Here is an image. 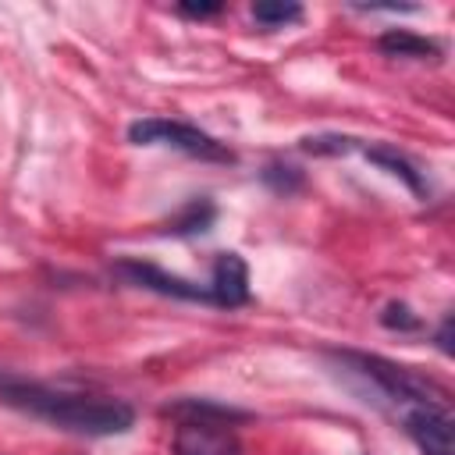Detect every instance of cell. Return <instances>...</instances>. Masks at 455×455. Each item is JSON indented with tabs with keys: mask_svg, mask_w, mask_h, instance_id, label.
I'll return each mask as SVG.
<instances>
[{
	"mask_svg": "<svg viewBox=\"0 0 455 455\" xmlns=\"http://www.w3.org/2000/svg\"><path fill=\"white\" fill-rule=\"evenodd\" d=\"M0 402L25 416L53 423L68 434H85V437H114V434L132 430L135 423V409L124 398L53 387L43 380L18 377L11 370H0Z\"/></svg>",
	"mask_w": 455,
	"mask_h": 455,
	"instance_id": "cell-1",
	"label": "cell"
},
{
	"mask_svg": "<svg viewBox=\"0 0 455 455\" xmlns=\"http://www.w3.org/2000/svg\"><path fill=\"white\" fill-rule=\"evenodd\" d=\"M164 412L178 419L171 451L174 455H242L235 423L245 416L210 398H178Z\"/></svg>",
	"mask_w": 455,
	"mask_h": 455,
	"instance_id": "cell-2",
	"label": "cell"
},
{
	"mask_svg": "<svg viewBox=\"0 0 455 455\" xmlns=\"http://www.w3.org/2000/svg\"><path fill=\"white\" fill-rule=\"evenodd\" d=\"M338 359H345V366L352 373H359L363 380H370V387L387 398L395 409L405 405H419V402H448V391L434 380H427L423 373L398 366L384 355H366V352H338Z\"/></svg>",
	"mask_w": 455,
	"mask_h": 455,
	"instance_id": "cell-3",
	"label": "cell"
},
{
	"mask_svg": "<svg viewBox=\"0 0 455 455\" xmlns=\"http://www.w3.org/2000/svg\"><path fill=\"white\" fill-rule=\"evenodd\" d=\"M128 142L135 146H171L185 156L206 160V164H235V153L213 139L210 132L188 124V121H174V117H142L128 124Z\"/></svg>",
	"mask_w": 455,
	"mask_h": 455,
	"instance_id": "cell-4",
	"label": "cell"
},
{
	"mask_svg": "<svg viewBox=\"0 0 455 455\" xmlns=\"http://www.w3.org/2000/svg\"><path fill=\"white\" fill-rule=\"evenodd\" d=\"M114 274L124 281V284H135V288H146V291H156V295H167V299H181V302H203V306H217V295L206 284L199 281H188V277H178V274H167L160 270L156 263H146V259H117L114 263Z\"/></svg>",
	"mask_w": 455,
	"mask_h": 455,
	"instance_id": "cell-5",
	"label": "cell"
},
{
	"mask_svg": "<svg viewBox=\"0 0 455 455\" xmlns=\"http://www.w3.org/2000/svg\"><path fill=\"white\" fill-rule=\"evenodd\" d=\"M402 430L423 455H451V409L448 402H419L398 409Z\"/></svg>",
	"mask_w": 455,
	"mask_h": 455,
	"instance_id": "cell-6",
	"label": "cell"
},
{
	"mask_svg": "<svg viewBox=\"0 0 455 455\" xmlns=\"http://www.w3.org/2000/svg\"><path fill=\"white\" fill-rule=\"evenodd\" d=\"M355 149H359L370 164H377V167H384L391 178H398L416 199H427V196H430V181L423 178V171H419L398 146H391V142H363V139H355Z\"/></svg>",
	"mask_w": 455,
	"mask_h": 455,
	"instance_id": "cell-7",
	"label": "cell"
},
{
	"mask_svg": "<svg viewBox=\"0 0 455 455\" xmlns=\"http://www.w3.org/2000/svg\"><path fill=\"white\" fill-rule=\"evenodd\" d=\"M210 288L217 295L220 309H238L249 302V267L238 252H217L213 259V274H210Z\"/></svg>",
	"mask_w": 455,
	"mask_h": 455,
	"instance_id": "cell-8",
	"label": "cell"
},
{
	"mask_svg": "<svg viewBox=\"0 0 455 455\" xmlns=\"http://www.w3.org/2000/svg\"><path fill=\"white\" fill-rule=\"evenodd\" d=\"M377 46L387 53V57H412V60H437L441 57V46L427 36H416L409 28H387Z\"/></svg>",
	"mask_w": 455,
	"mask_h": 455,
	"instance_id": "cell-9",
	"label": "cell"
},
{
	"mask_svg": "<svg viewBox=\"0 0 455 455\" xmlns=\"http://www.w3.org/2000/svg\"><path fill=\"white\" fill-rule=\"evenodd\" d=\"M213 217H217V206H213L210 199H188V203L167 220L164 231H171V235H196V231H206V228L213 224Z\"/></svg>",
	"mask_w": 455,
	"mask_h": 455,
	"instance_id": "cell-10",
	"label": "cell"
},
{
	"mask_svg": "<svg viewBox=\"0 0 455 455\" xmlns=\"http://www.w3.org/2000/svg\"><path fill=\"white\" fill-rule=\"evenodd\" d=\"M252 18L263 28H281V25L299 21L302 18V7L299 4H281V0H259V4H252Z\"/></svg>",
	"mask_w": 455,
	"mask_h": 455,
	"instance_id": "cell-11",
	"label": "cell"
},
{
	"mask_svg": "<svg viewBox=\"0 0 455 455\" xmlns=\"http://www.w3.org/2000/svg\"><path fill=\"white\" fill-rule=\"evenodd\" d=\"M263 181L270 185V188H277V192H295L299 185H302V174L295 171V167H288V164H270L267 171H263Z\"/></svg>",
	"mask_w": 455,
	"mask_h": 455,
	"instance_id": "cell-12",
	"label": "cell"
},
{
	"mask_svg": "<svg viewBox=\"0 0 455 455\" xmlns=\"http://www.w3.org/2000/svg\"><path fill=\"white\" fill-rule=\"evenodd\" d=\"M380 323L391 327V331H416L419 327V316L405 302H387L384 313H380Z\"/></svg>",
	"mask_w": 455,
	"mask_h": 455,
	"instance_id": "cell-13",
	"label": "cell"
},
{
	"mask_svg": "<svg viewBox=\"0 0 455 455\" xmlns=\"http://www.w3.org/2000/svg\"><path fill=\"white\" fill-rule=\"evenodd\" d=\"M220 11H224V4H217V0H210V4H192V0L178 4V14H185V18H196V21H203V18H217Z\"/></svg>",
	"mask_w": 455,
	"mask_h": 455,
	"instance_id": "cell-14",
	"label": "cell"
},
{
	"mask_svg": "<svg viewBox=\"0 0 455 455\" xmlns=\"http://www.w3.org/2000/svg\"><path fill=\"white\" fill-rule=\"evenodd\" d=\"M437 348L448 355L451 352V316H444L441 320V331H437Z\"/></svg>",
	"mask_w": 455,
	"mask_h": 455,
	"instance_id": "cell-15",
	"label": "cell"
}]
</instances>
